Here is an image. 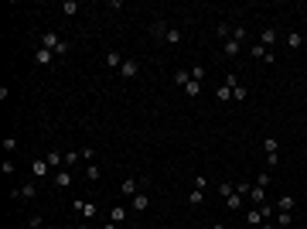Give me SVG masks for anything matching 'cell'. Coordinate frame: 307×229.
I'll return each instance as SVG.
<instances>
[{"label":"cell","instance_id":"1","mask_svg":"<svg viewBox=\"0 0 307 229\" xmlns=\"http://www.w3.org/2000/svg\"><path fill=\"white\" fill-rule=\"evenodd\" d=\"M154 34H157V41H164V45H181V41H184L181 28H178V24H164V21L154 24Z\"/></svg>","mask_w":307,"mask_h":229},{"label":"cell","instance_id":"2","mask_svg":"<svg viewBox=\"0 0 307 229\" xmlns=\"http://www.w3.org/2000/svg\"><path fill=\"white\" fill-rule=\"evenodd\" d=\"M38 45H41V48H48L51 55H69V41H65L62 34H55V31L38 34Z\"/></svg>","mask_w":307,"mask_h":229},{"label":"cell","instance_id":"3","mask_svg":"<svg viewBox=\"0 0 307 229\" xmlns=\"http://www.w3.org/2000/svg\"><path fill=\"white\" fill-rule=\"evenodd\" d=\"M140 185H144V188H147V178H144V181H140V178H137V174H130V178H127V181H123V185H120V199H127V202H130V199H133V195H137V192H140Z\"/></svg>","mask_w":307,"mask_h":229},{"label":"cell","instance_id":"4","mask_svg":"<svg viewBox=\"0 0 307 229\" xmlns=\"http://www.w3.org/2000/svg\"><path fill=\"white\" fill-rule=\"evenodd\" d=\"M72 209H76L85 223H92V219L99 216V205H96V202H85V199H76V202H72Z\"/></svg>","mask_w":307,"mask_h":229},{"label":"cell","instance_id":"5","mask_svg":"<svg viewBox=\"0 0 307 229\" xmlns=\"http://www.w3.org/2000/svg\"><path fill=\"white\" fill-rule=\"evenodd\" d=\"M130 219V205H123V202H116L113 209H109V223H116V226H123Z\"/></svg>","mask_w":307,"mask_h":229},{"label":"cell","instance_id":"6","mask_svg":"<svg viewBox=\"0 0 307 229\" xmlns=\"http://www.w3.org/2000/svg\"><path fill=\"white\" fill-rule=\"evenodd\" d=\"M102 62H106V69H113V72H120V65H123L127 58H123V55H120L116 48H106V55H102Z\"/></svg>","mask_w":307,"mask_h":229},{"label":"cell","instance_id":"7","mask_svg":"<svg viewBox=\"0 0 307 229\" xmlns=\"http://www.w3.org/2000/svg\"><path fill=\"white\" fill-rule=\"evenodd\" d=\"M31 171H34V181H38V178H45V174H55V171H51V164L45 161V154L31 161Z\"/></svg>","mask_w":307,"mask_h":229},{"label":"cell","instance_id":"8","mask_svg":"<svg viewBox=\"0 0 307 229\" xmlns=\"http://www.w3.org/2000/svg\"><path fill=\"white\" fill-rule=\"evenodd\" d=\"M51 185H55V188H72V171H69V168H58V171L51 174Z\"/></svg>","mask_w":307,"mask_h":229},{"label":"cell","instance_id":"9","mask_svg":"<svg viewBox=\"0 0 307 229\" xmlns=\"http://www.w3.org/2000/svg\"><path fill=\"white\" fill-rule=\"evenodd\" d=\"M147 209H151V195L147 192H137L130 199V212H147Z\"/></svg>","mask_w":307,"mask_h":229},{"label":"cell","instance_id":"10","mask_svg":"<svg viewBox=\"0 0 307 229\" xmlns=\"http://www.w3.org/2000/svg\"><path fill=\"white\" fill-rule=\"evenodd\" d=\"M277 41H280L277 28H263V31H259V45H263V48H270V52H273V45H277Z\"/></svg>","mask_w":307,"mask_h":229},{"label":"cell","instance_id":"11","mask_svg":"<svg viewBox=\"0 0 307 229\" xmlns=\"http://www.w3.org/2000/svg\"><path fill=\"white\" fill-rule=\"evenodd\" d=\"M249 52H253V58H259V62H270V65L277 62V55H273L270 48H263L259 41H253V48H249Z\"/></svg>","mask_w":307,"mask_h":229},{"label":"cell","instance_id":"12","mask_svg":"<svg viewBox=\"0 0 307 229\" xmlns=\"http://www.w3.org/2000/svg\"><path fill=\"white\" fill-rule=\"evenodd\" d=\"M246 223H249L253 229H263V223H266V216H263V209H259V205H253V209L246 212Z\"/></svg>","mask_w":307,"mask_h":229},{"label":"cell","instance_id":"13","mask_svg":"<svg viewBox=\"0 0 307 229\" xmlns=\"http://www.w3.org/2000/svg\"><path fill=\"white\" fill-rule=\"evenodd\" d=\"M120 76L123 79H137L140 76V62H137V58H127V62L120 65Z\"/></svg>","mask_w":307,"mask_h":229},{"label":"cell","instance_id":"14","mask_svg":"<svg viewBox=\"0 0 307 229\" xmlns=\"http://www.w3.org/2000/svg\"><path fill=\"white\" fill-rule=\"evenodd\" d=\"M34 195H38V181H24L10 199H34Z\"/></svg>","mask_w":307,"mask_h":229},{"label":"cell","instance_id":"15","mask_svg":"<svg viewBox=\"0 0 307 229\" xmlns=\"http://www.w3.org/2000/svg\"><path fill=\"white\" fill-rule=\"evenodd\" d=\"M283 41H287V48H290V52H301V48H304V34H301V31H287V38H283Z\"/></svg>","mask_w":307,"mask_h":229},{"label":"cell","instance_id":"16","mask_svg":"<svg viewBox=\"0 0 307 229\" xmlns=\"http://www.w3.org/2000/svg\"><path fill=\"white\" fill-rule=\"evenodd\" d=\"M34 62H38V65H51V62H55V55H51L48 48H41V45H38V48H34Z\"/></svg>","mask_w":307,"mask_h":229},{"label":"cell","instance_id":"17","mask_svg":"<svg viewBox=\"0 0 307 229\" xmlns=\"http://www.w3.org/2000/svg\"><path fill=\"white\" fill-rule=\"evenodd\" d=\"M45 161L51 164V171H58V168L65 164V154H62V151H48V154H45Z\"/></svg>","mask_w":307,"mask_h":229},{"label":"cell","instance_id":"18","mask_svg":"<svg viewBox=\"0 0 307 229\" xmlns=\"http://www.w3.org/2000/svg\"><path fill=\"white\" fill-rule=\"evenodd\" d=\"M249 199H253V202H256V205H263V202H266V188H263V185H256V181H253V188H249Z\"/></svg>","mask_w":307,"mask_h":229},{"label":"cell","instance_id":"19","mask_svg":"<svg viewBox=\"0 0 307 229\" xmlns=\"http://www.w3.org/2000/svg\"><path fill=\"white\" fill-rule=\"evenodd\" d=\"M294 205H297L294 195H280V199H277V209H280V212H294Z\"/></svg>","mask_w":307,"mask_h":229},{"label":"cell","instance_id":"20","mask_svg":"<svg viewBox=\"0 0 307 229\" xmlns=\"http://www.w3.org/2000/svg\"><path fill=\"white\" fill-rule=\"evenodd\" d=\"M215 31H219V38H222V41H229L232 31H235V24H232V21H219V28H215Z\"/></svg>","mask_w":307,"mask_h":229},{"label":"cell","instance_id":"21","mask_svg":"<svg viewBox=\"0 0 307 229\" xmlns=\"http://www.w3.org/2000/svg\"><path fill=\"white\" fill-rule=\"evenodd\" d=\"M222 52H226V58H235V55H239V52H242V45H239V41H222Z\"/></svg>","mask_w":307,"mask_h":229},{"label":"cell","instance_id":"22","mask_svg":"<svg viewBox=\"0 0 307 229\" xmlns=\"http://www.w3.org/2000/svg\"><path fill=\"white\" fill-rule=\"evenodd\" d=\"M78 10H82V7H78V0H62V14H65V17H76Z\"/></svg>","mask_w":307,"mask_h":229},{"label":"cell","instance_id":"23","mask_svg":"<svg viewBox=\"0 0 307 229\" xmlns=\"http://www.w3.org/2000/svg\"><path fill=\"white\" fill-rule=\"evenodd\" d=\"M188 82H191V69H178V72H174V86H181V89H184Z\"/></svg>","mask_w":307,"mask_h":229},{"label":"cell","instance_id":"24","mask_svg":"<svg viewBox=\"0 0 307 229\" xmlns=\"http://www.w3.org/2000/svg\"><path fill=\"white\" fill-rule=\"evenodd\" d=\"M263 151H266V157H270V154H280V144H277V137H263Z\"/></svg>","mask_w":307,"mask_h":229},{"label":"cell","instance_id":"25","mask_svg":"<svg viewBox=\"0 0 307 229\" xmlns=\"http://www.w3.org/2000/svg\"><path fill=\"white\" fill-rule=\"evenodd\" d=\"M294 226V212H280L277 216V229H290Z\"/></svg>","mask_w":307,"mask_h":229},{"label":"cell","instance_id":"26","mask_svg":"<svg viewBox=\"0 0 307 229\" xmlns=\"http://www.w3.org/2000/svg\"><path fill=\"white\" fill-rule=\"evenodd\" d=\"M85 178H89V181H99V178H102V168H99V164H85Z\"/></svg>","mask_w":307,"mask_h":229},{"label":"cell","instance_id":"27","mask_svg":"<svg viewBox=\"0 0 307 229\" xmlns=\"http://www.w3.org/2000/svg\"><path fill=\"white\" fill-rule=\"evenodd\" d=\"M78 161H82V151H65V168H69V171L76 168Z\"/></svg>","mask_w":307,"mask_h":229},{"label":"cell","instance_id":"28","mask_svg":"<svg viewBox=\"0 0 307 229\" xmlns=\"http://www.w3.org/2000/svg\"><path fill=\"white\" fill-rule=\"evenodd\" d=\"M215 99H219V103H229V99H232V89L226 86V82H222V86L215 89Z\"/></svg>","mask_w":307,"mask_h":229},{"label":"cell","instance_id":"29","mask_svg":"<svg viewBox=\"0 0 307 229\" xmlns=\"http://www.w3.org/2000/svg\"><path fill=\"white\" fill-rule=\"evenodd\" d=\"M226 205H229V209H242V205H246V199H242L239 192H232L229 199H226Z\"/></svg>","mask_w":307,"mask_h":229},{"label":"cell","instance_id":"30","mask_svg":"<svg viewBox=\"0 0 307 229\" xmlns=\"http://www.w3.org/2000/svg\"><path fill=\"white\" fill-rule=\"evenodd\" d=\"M246 38H249V31H246L242 24H235V31H232V41H239V45H246Z\"/></svg>","mask_w":307,"mask_h":229},{"label":"cell","instance_id":"31","mask_svg":"<svg viewBox=\"0 0 307 229\" xmlns=\"http://www.w3.org/2000/svg\"><path fill=\"white\" fill-rule=\"evenodd\" d=\"M198 92H202V82H195V79H191V82L184 86V96H188V99H195Z\"/></svg>","mask_w":307,"mask_h":229},{"label":"cell","instance_id":"32","mask_svg":"<svg viewBox=\"0 0 307 229\" xmlns=\"http://www.w3.org/2000/svg\"><path fill=\"white\" fill-rule=\"evenodd\" d=\"M188 202H191V205H202V202H205V192H202V188H191V192H188Z\"/></svg>","mask_w":307,"mask_h":229},{"label":"cell","instance_id":"33","mask_svg":"<svg viewBox=\"0 0 307 229\" xmlns=\"http://www.w3.org/2000/svg\"><path fill=\"white\" fill-rule=\"evenodd\" d=\"M232 192H235V185H232V181H219V195H222V199H229Z\"/></svg>","mask_w":307,"mask_h":229},{"label":"cell","instance_id":"34","mask_svg":"<svg viewBox=\"0 0 307 229\" xmlns=\"http://www.w3.org/2000/svg\"><path fill=\"white\" fill-rule=\"evenodd\" d=\"M205 72H208L205 65H191V79H195V82H202V79H205Z\"/></svg>","mask_w":307,"mask_h":229},{"label":"cell","instance_id":"35","mask_svg":"<svg viewBox=\"0 0 307 229\" xmlns=\"http://www.w3.org/2000/svg\"><path fill=\"white\" fill-rule=\"evenodd\" d=\"M82 161L85 164H96V147H82Z\"/></svg>","mask_w":307,"mask_h":229},{"label":"cell","instance_id":"36","mask_svg":"<svg viewBox=\"0 0 307 229\" xmlns=\"http://www.w3.org/2000/svg\"><path fill=\"white\" fill-rule=\"evenodd\" d=\"M270 181H273V171H263V174H256V185H263V188H266Z\"/></svg>","mask_w":307,"mask_h":229},{"label":"cell","instance_id":"37","mask_svg":"<svg viewBox=\"0 0 307 229\" xmlns=\"http://www.w3.org/2000/svg\"><path fill=\"white\" fill-rule=\"evenodd\" d=\"M3 151H7V154L17 151V137H3Z\"/></svg>","mask_w":307,"mask_h":229},{"label":"cell","instance_id":"38","mask_svg":"<svg viewBox=\"0 0 307 229\" xmlns=\"http://www.w3.org/2000/svg\"><path fill=\"white\" fill-rule=\"evenodd\" d=\"M246 96H249L246 86H235V89H232V99H246Z\"/></svg>","mask_w":307,"mask_h":229},{"label":"cell","instance_id":"39","mask_svg":"<svg viewBox=\"0 0 307 229\" xmlns=\"http://www.w3.org/2000/svg\"><path fill=\"white\" fill-rule=\"evenodd\" d=\"M249 188H253V181H239V185H235V192H239V195H242V199H246V195H249Z\"/></svg>","mask_w":307,"mask_h":229},{"label":"cell","instance_id":"40","mask_svg":"<svg viewBox=\"0 0 307 229\" xmlns=\"http://www.w3.org/2000/svg\"><path fill=\"white\" fill-rule=\"evenodd\" d=\"M0 171H3V174H14V161H10V157H3V164H0Z\"/></svg>","mask_w":307,"mask_h":229},{"label":"cell","instance_id":"41","mask_svg":"<svg viewBox=\"0 0 307 229\" xmlns=\"http://www.w3.org/2000/svg\"><path fill=\"white\" fill-rule=\"evenodd\" d=\"M195 188H202V192H208V178H205V174H198V178H195Z\"/></svg>","mask_w":307,"mask_h":229},{"label":"cell","instance_id":"42","mask_svg":"<svg viewBox=\"0 0 307 229\" xmlns=\"http://www.w3.org/2000/svg\"><path fill=\"white\" fill-rule=\"evenodd\" d=\"M226 86H229V89H235V86H239V76H235V72H229V76H226Z\"/></svg>","mask_w":307,"mask_h":229},{"label":"cell","instance_id":"43","mask_svg":"<svg viewBox=\"0 0 307 229\" xmlns=\"http://www.w3.org/2000/svg\"><path fill=\"white\" fill-rule=\"evenodd\" d=\"M41 223H45V219H41V216H34V219L27 223V229H41Z\"/></svg>","mask_w":307,"mask_h":229},{"label":"cell","instance_id":"44","mask_svg":"<svg viewBox=\"0 0 307 229\" xmlns=\"http://www.w3.org/2000/svg\"><path fill=\"white\" fill-rule=\"evenodd\" d=\"M76 229H92V226H89V223H85V219H82V223H78V226Z\"/></svg>","mask_w":307,"mask_h":229},{"label":"cell","instance_id":"45","mask_svg":"<svg viewBox=\"0 0 307 229\" xmlns=\"http://www.w3.org/2000/svg\"><path fill=\"white\" fill-rule=\"evenodd\" d=\"M208 229H229V226H222V223H212V226H208Z\"/></svg>","mask_w":307,"mask_h":229},{"label":"cell","instance_id":"46","mask_svg":"<svg viewBox=\"0 0 307 229\" xmlns=\"http://www.w3.org/2000/svg\"><path fill=\"white\" fill-rule=\"evenodd\" d=\"M99 229H116V223H106V226H99Z\"/></svg>","mask_w":307,"mask_h":229},{"label":"cell","instance_id":"47","mask_svg":"<svg viewBox=\"0 0 307 229\" xmlns=\"http://www.w3.org/2000/svg\"><path fill=\"white\" fill-rule=\"evenodd\" d=\"M198 229H202V226H198ZM205 229H208V226H205Z\"/></svg>","mask_w":307,"mask_h":229},{"label":"cell","instance_id":"48","mask_svg":"<svg viewBox=\"0 0 307 229\" xmlns=\"http://www.w3.org/2000/svg\"><path fill=\"white\" fill-rule=\"evenodd\" d=\"M304 10H307V3H304Z\"/></svg>","mask_w":307,"mask_h":229}]
</instances>
